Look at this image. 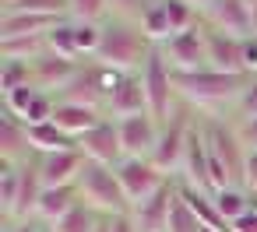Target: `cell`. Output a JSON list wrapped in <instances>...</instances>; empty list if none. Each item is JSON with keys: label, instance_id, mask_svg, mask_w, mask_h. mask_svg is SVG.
I'll return each mask as SVG.
<instances>
[{"label": "cell", "instance_id": "6da1fadb", "mask_svg": "<svg viewBox=\"0 0 257 232\" xmlns=\"http://www.w3.org/2000/svg\"><path fill=\"white\" fill-rule=\"evenodd\" d=\"M246 81L250 78H243V74H222V71H211V67L187 71V74L173 71V85H176L180 102L190 106L201 120H229L239 92L246 88Z\"/></svg>", "mask_w": 257, "mask_h": 232}, {"label": "cell", "instance_id": "7a4b0ae2", "mask_svg": "<svg viewBox=\"0 0 257 232\" xmlns=\"http://www.w3.org/2000/svg\"><path fill=\"white\" fill-rule=\"evenodd\" d=\"M152 53H155V43L145 36L141 22L116 18V15H109L102 22V43H99L95 64L120 71V74H141V67L148 64Z\"/></svg>", "mask_w": 257, "mask_h": 232}, {"label": "cell", "instance_id": "3957f363", "mask_svg": "<svg viewBox=\"0 0 257 232\" xmlns=\"http://www.w3.org/2000/svg\"><path fill=\"white\" fill-rule=\"evenodd\" d=\"M204 123V141H208V172L211 186H243V169H246V148L229 120H201Z\"/></svg>", "mask_w": 257, "mask_h": 232}, {"label": "cell", "instance_id": "277c9868", "mask_svg": "<svg viewBox=\"0 0 257 232\" xmlns=\"http://www.w3.org/2000/svg\"><path fill=\"white\" fill-rule=\"evenodd\" d=\"M78 197L81 204H88L92 211H99L102 218H116V214H131V200L120 186L116 169L99 165V162H85L81 176H78Z\"/></svg>", "mask_w": 257, "mask_h": 232}, {"label": "cell", "instance_id": "5b68a950", "mask_svg": "<svg viewBox=\"0 0 257 232\" xmlns=\"http://www.w3.org/2000/svg\"><path fill=\"white\" fill-rule=\"evenodd\" d=\"M197 113L190 109V106H176V113L162 123V130H159V144H155V151H152V162H155V169H162L169 179H176L180 176V169H183V155H187V144H190V134H194V127H197Z\"/></svg>", "mask_w": 257, "mask_h": 232}, {"label": "cell", "instance_id": "8992f818", "mask_svg": "<svg viewBox=\"0 0 257 232\" xmlns=\"http://www.w3.org/2000/svg\"><path fill=\"white\" fill-rule=\"evenodd\" d=\"M141 85H145L148 113H152L159 123H166V120L176 113L180 95H176V85H173V67L166 64V57L159 53V46H155V53L148 57V64L141 67Z\"/></svg>", "mask_w": 257, "mask_h": 232}, {"label": "cell", "instance_id": "52a82bcc", "mask_svg": "<svg viewBox=\"0 0 257 232\" xmlns=\"http://www.w3.org/2000/svg\"><path fill=\"white\" fill-rule=\"evenodd\" d=\"M159 53L166 57V64H169L176 74L208 67V25L197 22L194 29H187V32L166 39V43L159 46Z\"/></svg>", "mask_w": 257, "mask_h": 232}, {"label": "cell", "instance_id": "ba28073f", "mask_svg": "<svg viewBox=\"0 0 257 232\" xmlns=\"http://www.w3.org/2000/svg\"><path fill=\"white\" fill-rule=\"evenodd\" d=\"M116 176H120V186H123L131 207H134V204H145L148 197H155V193L169 183V176H166L162 169H155L152 158H123V162L116 165Z\"/></svg>", "mask_w": 257, "mask_h": 232}, {"label": "cell", "instance_id": "9c48e42d", "mask_svg": "<svg viewBox=\"0 0 257 232\" xmlns=\"http://www.w3.org/2000/svg\"><path fill=\"white\" fill-rule=\"evenodd\" d=\"M201 22L215 32H225L232 39H246V36H257L253 29V15H250V4L246 0H211L204 8Z\"/></svg>", "mask_w": 257, "mask_h": 232}, {"label": "cell", "instance_id": "30bf717a", "mask_svg": "<svg viewBox=\"0 0 257 232\" xmlns=\"http://www.w3.org/2000/svg\"><path fill=\"white\" fill-rule=\"evenodd\" d=\"M0 109H8L11 116H18L25 127H36V123H50L53 120L57 99L46 95L36 85H25V88H18V92H11V95L0 99Z\"/></svg>", "mask_w": 257, "mask_h": 232}, {"label": "cell", "instance_id": "8fae6325", "mask_svg": "<svg viewBox=\"0 0 257 232\" xmlns=\"http://www.w3.org/2000/svg\"><path fill=\"white\" fill-rule=\"evenodd\" d=\"M78 148H81V155H85V162H99V165H109V169H116L127 155H123V141H120V127H116V120H102L95 130H88L81 141H78Z\"/></svg>", "mask_w": 257, "mask_h": 232}, {"label": "cell", "instance_id": "7c38bea8", "mask_svg": "<svg viewBox=\"0 0 257 232\" xmlns=\"http://www.w3.org/2000/svg\"><path fill=\"white\" fill-rule=\"evenodd\" d=\"M116 127H120V141H123V155L127 158H152V151L159 144V130H162V123L152 113L116 120Z\"/></svg>", "mask_w": 257, "mask_h": 232}, {"label": "cell", "instance_id": "4fadbf2b", "mask_svg": "<svg viewBox=\"0 0 257 232\" xmlns=\"http://www.w3.org/2000/svg\"><path fill=\"white\" fill-rule=\"evenodd\" d=\"M81 64H85V60H60V57H53V53H43L39 60H32V85L57 99V95L78 78Z\"/></svg>", "mask_w": 257, "mask_h": 232}, {"label": "cell", "instance_id": "5bb4252c", "mask_svg": "<svg viewBox=\"0 0 257 232\" xmlns=\"http://www.w3.org/2000/svg\"><path fill=\"white\" fill-rule=\"evenodd\" d=\"M36 169H39L43 186H74L81 169H85V155H81V148L53 151V155H36Z\"/></svg>", "mask_w": 257, "mask_h": 232}, {"label": "cell", "instance_id": "9a60e30c", "mask_svg": "<svg viewBox=\"0 0 257 232\" xmlns=\"http://www.w3.org/2000/svg\"><path fill=\"white\" fill-rule=\"evenodd\" d=\"M176 204V179H169L155 197H148L145 204L131 207V218L138 225V232H169V214Z\"/></svg>", "mask_w": 257, "mask_h": 232}, {"label": "cell", "instance_id": "2e32d148", "mask_svg": "<svg viewBox=\"0 0 257 232\" xmlns=\"http://www.w3.org/2000/svg\"><path fill=\"white\" fill-rule=\"evenodd\" d=\"M32 158L36 155L29 144V127L8 109H0V165H25Z\"/></svg>", "mask_w": 257, "mask_h": 232}, {"label": "cell", "instance_id": "e0dca14e", "mask_svg": "<svg viewBox=\"0 0 257 232\" xmlns=\"http://www.w3.org/2000/svg\"><path fill=\"white\" fill-rule=\"evenodd\" d=\"M141 113H148L141 74H123L120 85L106 95V116L109 120H127V116H141Z\"/></svg>", "mask_w": 257, "mask_h": 232}, {"label": "cell", "instance_id": "ac0fdd59", "mask_svg": "<svg viewBox=\"0 0 257 232\" xmlns=\"http://www.w3.org/2000/svg\"><path fill=\"white\" fill-rule=\"evenodd\" d=\"M60 102H78V106H92V109H102L106 113V88H102V78H99V64L95 60H85L78 78L57 95Z\"/></svg>", "mask_w": 257, "mask_h": 232}, {"label": "cell", "instance_id": "d6986e66", "mask_svg": "<svg viewBox=\"0 0 257 232\" xmlns=\"http://www.w3.org/2000/svg\"><path fill=\"white\" fill-rule=\"evenodd\" d=\"M208 67L222 71V74H243V39H232L225 32L208 29Z\"/></svg>", "mask_w": 257, "mask_h": 232}, {"label": "cell", "instance_id": "ffe728a7", "mask_svg": "<svg viewBox=\"0 0 257 232\" xmlns=\"http://www.w3.org/2000/svg\"><path fill=\"white\" fill-rule=\"evenodd\" d=\"M106 120V113L102 109H92V106H78V102H60L57 99V109H53V123L67 134V137H74V141H81L88 130H95L99 123Z\"/></svg>", "mask_w": 257, "mask_h": 232}, {"label": "cell", "instance_id": "44dd1931", "mask_svg": "<svg viewBox=\"0 0 257 232\" xmlns=\"http://www.w3.org/2000/svg\"><path fill=\"white\" fill-rule=\"evenodd\" d=\"M74 204H81L78 186H43V197H39V207H36V221L53 228Z\"/></svg>", "mask_w": 257, "mask_h": 232}, {"label": "cell", "instance_id": "7402d4cb", "mask_svg": "<svg viewBox=\"0 0 257 232\" xmlns=\"http://www.w3.org/2000/svg\"><path fill=\"white\" fill-rule=\"evenodd\" d=\"M57 22H64V18H43V15H25V11H0V39L46 36Z\"/></svg>", "mask_w": 257, "mask_h": 232}, {"label": "cell", "instance_id": "603a6c76", "mask_svg": "<svg viewBox=\"0 0 257 232\" xmlns=\"http://www.w3.org/2000/svg\"><path fill=\"white\" fill-rule=\"evenodd\" d=\"M29 144H32V155H53V151H71V148H78V141L67 137L53 120L29 127Z\"/></svg>", "mask_w": 257, "mask_h": 232}, {"label": "cell", "instance_id": "cb8c5ba5", "mask_svg": "<svg viewBox=\"0 0 257 232\" xmlns=\"http://www.w3.org/2000/svg\"><path fill=\"white\" fill-rule=\"evenodd\" d=\"M215 204H218V214L229 225H236L246 211L257 207V200H253V193L246 186H222V190H215Z\"/></svg>", "mask_w": 257, "mask_h": 232}, {"label": "cell", "instance_id": "d4e9b609", "mask_svg": "<svg viewBox=\"0 0 257 232\" xmlns=\"http://www.w3.org/2000/svg\"><path fill=\"white\" fill-rule=\"evenodd\" d=\"M46 53V39L43 36H15V39H0V64L4 60H18V64H32Z\"/></svg>", "mask_w": 257, "mask_h": 232}, {"label": "cell", "instance_id": "484cf974", "mask_svg": "<svg viewBox=\"0 0 257 232\" xmlns=\"http://www.w3.org/2000/svg\"><path fill=\"white\" fill-rule=\"evenodd\" d=\"M46 53H53V57H60V60H81L78 57V43H74V22L71 18H64V22H57L46 36Z\"/></svg>", "mask_w": 257, "mask_h": 232}, {"label": "cell", "instance_id": "4316f807", "mask_svg": "<svg viewBox=\"0 0 257 232\" xmlns=\"http://www.w3.org/2000/svg\"><path fill=\"white\" fill-rule=\"evenodd\" d=\"M162 11H166V22H169V39L201 22V11L194 4H187V0H162Z\"/></svg>", "mask_w": 257, "mask_h": 232}, {"label": "cell", "instance_id": "83f0119b", "mask_svg": "<svg viewBox=\"0 0 257 232\" xmlns=\"http://www.w3.org/2000/svg\"><path fill=\"white\" fill-rule=\"evenodd\" d=\"M99 221H102L99 211H92L88 204H74V207L53 225V232H95Z\"/></svg>", "mask_w": 257, "mask_h": 232}, {"label": "cell", "instance_id": "f1b7e54d", "mask_svg": "<svg viewBox=\"0 0 257 232\" xmlns=\"http://www.w3.org/2000/svg\"><path fill=\"white\" fill-rule=\"evenodd\" d=\"M32 85V64H18V60H4L0 64V99Z\"/></svg>", "mask_w": 257, "mask_h": 232}, {"label": "cell", "instance_id": "f546056e", "mask_svg": "<svg viewBox=\"0 0 257 232\" xmlns=\"http://www.w3.org/2000/svg\"><path fill=\"white\" fill-rule=\"evenodd\" d=\"M74 43H78V57L81 60H95L99 43H102V25H95V22H74Z\"/></svg>", "mask_w": 257, "mask_h": 232}, {"label": "cell", "instance_id": "4dcf8cb0", "mask_svg": "<svg viewBox=\"0 0 257 232\" xmlns=\"http://www.w3.org/2000/svg\"><path fill=\"white\" fill-rule=\"evenodd\" d=\"M138 22H141L145 36H148L155 46H162V43L169 39V22H166V11H162V0H159V4H148Z\"/></svg>", "mask_w": 257, "mask_h": 232}, {"label": "cell", "instance_id": "1f68e13d", "mask_svg": "<svg viewBox=\"0 0 257 232\" xmlns=\"http://www.w3.org/2000/svg\"><path fill=\"white\" fill-rule=\"evenodd\" d=\"M71 4V18L74 22H95L102 25L113 15V0H67Z\"/></svg>", "mask_w": 257, "mask_h": 232}, {"label": "cell", "instance_id": "d6a6232c", "mask_svg": "<svg viewBox=\"0 0 257 232\" xmlns=\"http://www.w3.org/2000/svg\"><path fill=\"white\" fill-rule=\"evenodd\" d=\"M243 120H257V74L246 81V88L239 92V99L232 106V116H229V123H243Z\"/></svg>", "mask_w": 257, "mask_h": 232}, {"label": "cell", "instance_id": "836d02e7", "mask_svg": "<svg viewBox=\"0 0 257 232\" xmlns=\"http://www.w3.org/2000/svg\"><path fill=\"white\" fill-rule=\"evenodd\" d=\"M15 190H18V165H0V221L15 207Z\"/></svg>", "mask_w": 257, "mask_h": 232}, {"label": "cell", "instance_id": "e575fe53", "mask_svg": "<svg viewBox=\"0 0 257 232\" xmlns=\"http://www.w3.org/2000/svg\"><path fill=\"white\" fill-rule=\"evenodd\" d=\"M204 225L194 218V211L183 204L180 197V186H176V204H173V214H169V232H201Z\"/></svg>", "mask_w": 257, "mask_h": 232}, {"label": "cell", "instance_id": "d590c367", "mask_svg": "<svg viewBox=\"0 0 257 232\" xmlns=\"http://www.w3.org/2000/svg\"><path fill=\"white\" fill-rule=\"evenodd\" d=\"M145 8H148V0H113V15L116 18H141L145 15Z\"/></svg>", "mask_w": 257, "mask_h": 232}, {"label": "cell", "instance_id": "8d00e7d4", "mask_svg": "<svg viewBox=\"0 0 257 232\" xmlns=\"http://www.w3.org/2000/svg\"><path fill=\"white\" fill-rule=\"evenodd\" d=\"M243 71H246V78L257 74V36L243 39Z\"/></svg>", "mask_w": 257, "mask_h": 232}, {"label": "cell", "instance_id": "74e56055", "mask_svg": "<svg viewBox=\"0 0 257 232\" xmlns=\"http://www.w3.org/2000/svg\"><path fill=\"white\" fill-rule=\"evenodd\" d=\"M232 127H236L243 148L246 151H257V120H243V123H232Z\"/></svg>", "mask_w": 257, "mask_h": 232}, {"label": "cell", "instance_id": "f35d334b", "mask_svg": "<svg viewBox=\"0 0 257 232\" xmlns=\"http://www.w3.org/2000/svg\"><path fill=\"white\" fill-rule=\"evenodd\" d=\"M0 232H46L39 221H0Z\"/></svg>", "mask_w": 257, "mask_h": 232}, {"label": "cell", "instance_id": "ab89813d", "mask_svg": "<svg viewBox=\"0 0 257 232\" xmlns=\"http://www.w3.org/2000/svg\"><path fill=\"white\" fill-rule=\"evenodd\" d=\"M232 232H257V207H253V211H246V214L232 225Z\"/></svg>", "mask_w": 257, "mask_h": 232}, {"label": "cell", "instance_id": "60d3db41", "mask_svg": "<svg viewBox=\"0 0 257 232\" xmlns=\"http://www.w3.org/2000/svg\"><path fill=\"white\" fill-rule=\"evenodd\" d=\"M109 225H113V232H138L131 214H116V218H109Z\"/></svg>", "mask_w": 257, "mask_h": 232}, {"label": "cell", "instance_id": "b9f144b4", "mask_svg": "<svg viewBox=\"0 0 257 232\" xmlns=\"http://www.w3.org/2000/svg\"><path fill=\"white\" fill-rule=\"evenodd\" d=\"M187 4H194V8H197V11H201V15H204V8H208V4H211V0H187Z\"/></svg>", "mask_w": 257, "mask_h": 232}, {"label": "cell", "instance_id": "7bdbcfd3", "mask_svg": "<svg viewBox=\"0 0 257 232\" xmlns=\"http://www.w3.org/2000/svg\"><path fill=\"white\" fill-rule=\"evenodd\" d=\"M95 232H113V225H109V218H102V221H99V228H95Z\"/></svg>", "mask_w": 257, "mask_h": 232}, {"label": "cell", "instance_id": "ee69618b", "mask_svg": "<svg viewBox=\"0 0 257 232\" xmlns=\"http://www.w3.org/2000/svg\"><path fill=\"white\" fill-rule=\"evenodd\" d=\"M8 4H18V0H4V8H8Z\"/></svg>", "mask_w": 257, "mask_h": 232}, {"label": "cell", "instance_id": "f6af8a7d", "mask_svg": "<svg viewBox=\"0 0 257 232\" xmlns=\"http://www.w3.org/2000/svg\"><path fill=\"white\" fill-rule=\"evenodd\" d=\"M201 232H215V228H201Z\"/></svg>", "mask_w": 257, "mask_h": 232}, {"label": "cell", "instance_id": "bcb514c9", "mask_svg": "<svg viewBox=\"0 0 257 232\" xmlns=\"http://www.w3.org/2000/svg\"><path fill=\"white\" fill-rule=\"evenodd\" d=\"M148 4H159V0H148Z\"/></svg>", "mask_w": 257, "mask_h": 232}, {"label": "cell", "instance_id": "7dc6e473", "mask_svg": "<svg viewBox=\"0 0 257 232\" xmlns=\"http://www.w3.org/2000/svg\"><path fill=\"white\" fill-rule=\"evenodd\" d=\"M46 232H53V228H46Z\"/></svg>", "mask_w": 257, "mask_h": 232}]
</instances>
